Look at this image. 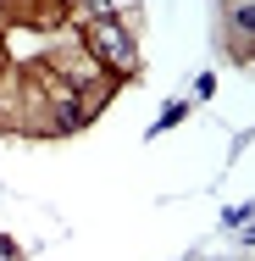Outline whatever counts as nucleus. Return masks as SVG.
Here are the masks:
<instances>
[{
	"label": "nucleus",
	"mask_w": 255,
	"mask_h": 261,
	"mask_svg": "<svg viewBox=\"0 0 255 261\" xmlns=\"http://www.w3.org/2000/svg\"><path fill=\"white\" fill-rule=\"evenodd\" d=\"M83 56L100 67L105 78H117V84H128V78H139V39L122 28V17H100V22H83Z\"/></svg>",
	"instance_id": "nucleus-1"
},
{
	"label": "nucleus",
	"mask_w": 255,
	"mask_h": 261,
	"mask_svg": "<svg viewBox=\"0 0 255 261\" xmlns=\"http://www.w3.org/2000/svg\"><path fill=\"white\" fill-rule=\"evenodd\" d=\"M250 6H255V0H228V50L239 56V61H250V39H255Z\"/></svg>",
	"instance_id": "nucleus-2"
},
{
	"label": "nucleus",
	"mask_w": 255,
	"mask_h": 261,
	"mask_svg": "<svg viewBox=\"0 0 255 261\" xmlns=\"http://www.w3.org/2000/svg\"><path fill=\"white\" fill-rule=\"evenodd\" d=\"M183 111H189L183 100H178V106H166V111H161V122H155V134H161V128H172V122H183Z\"/></svg>",
	"instance_id": "nucleus-3"
},
{
	"label": "nucleus",
	"mask_w": 255,
	"mask_h": 261,
	"mask_svg": "<svg viewBox=\"0 0 255 261\" xmlns=\"http://www.w3.org/2000/svg\"><path fill=\"white\" fill-rule=\"evenodd\" d=\"M0 261H22V250H17V245H11L6 233H0Z\"/></svg>",
	"instance_id": "nucleus-4"
},
{
	"label": "nucleus",
	"mask_w": 255,
	"mask_h": 261,
	"mask_svg": "<svg viewBox=\"0 0 255 261\" xmlns=\"http://www.w3.org/2000/svg\"><path fill=\"white\" fill-rule=\"evenodd\" d=\"M0 11H6V0H0Z\"/></svg>",
	"instance_id": "nucleus-5"
}]
</instances>
